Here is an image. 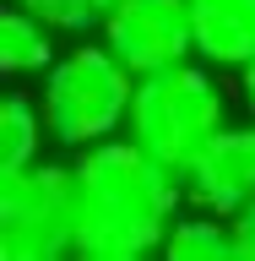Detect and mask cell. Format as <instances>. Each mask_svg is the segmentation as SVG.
<instances>
[{"instance_id": "5", "label": "cell", "mask_w": 255, "mask_h": 261, "mask_svg": "<svg viewBox=\"0 0 255 261\" xmlns=\"http://www.w3.org/2000/svg\"><path fill=\"white\" fill-rule=\"evenodd\" d=\"M103 44L136 71L152 76L163 65L195 60V16L190 0H114L98 16Z\"/></svg>"}, {"instance_id": "4", "label": "cell", "mask_w": 255, "mask_h": 261, "mask_svg": "<svg viewBox=\"0 0 255 261\" xmlns=\"http://www.w3.org/2000/svg\"><path fill=\"white\" fill-rule=\"evenodd\" d=\"M0 256L65 261L76 256V174L71 163H27L0 174Z\"/></svg>"}, {"instance_id": "3", "label": "cell", "mask_w": 255, "mask_h": 261, "mask_svg": "<svg viewBox=\"0 0 255 261\" xmlns=\"http://www.w3.org/2000/svg\"><path fill=\"white\" fill-rule=\"evenodd\" d=\"M130 98H136V71H130L109 44H76L71 55L44 71L38 87V109L49 120V136L65 152L120 136L130 120Z\"/></svg>"}, {"instance_id": "10", "label": "cell", "mask_w": 255, "mask_h": 261, "mask_svg": "<svg viewBox=\"0 0 255 261\" xmlns=\"http://www.w3.org/2000/svg\"><path fill=\"white\" fill-rule=\"evenodd\" d=\"M163 256L168 261H239V245H234V223L223 212L190 207L179 212L168 240H163Z\"/></svg>"}, {"instance_id": "2", "label": "cell", "mask_w": 255, "mask_h": 261, "mask_svg": "<svg viewBox=\"0 0 255 261\" xmlns=\"http://www.w3.org/2000/svg\"><path fill=\"white\" fill-rule=\"evenodd\" d=\"M223 125H228V87L217 82V65H207L201 55L163 65L152 76H136L125 136L141 142L174 174H185Z\"/></svg>"}, {"instance_id": "7", "label": "cell", "mask_w": 255, "mask_h": 261, "mask_svg": "<svg viewBox=\"0 0 255 261\" xmlns=\"http://www.w3.org/2000/svg\"><path fill=\"white\" fill-rule=\"evenodd\" d=\"M195 55L217 71H239L255 60V0H190Z\"/></svg>"}, {"instance_id": "12", "label": "cell", "mask_w": 255, "mask_h": 261, "mask_svg": "<svg viewBox=\"0 0 255 261\" xmlns=\"http://www.w3.org/2000/svg\"><path fill=\"white\" fill-rule=\"evenodd\" d=\"M234 245H239V261H255V201H244L234 218Z\"/></svg>"}, {"instance_id": "13", "label": "cell", "mask_w": 255, "mask_h": 261, "mask_svg": "<svg viewBox=\"0 0 255 261\" xmlns=\"http://www.w3.org/2000/svg\"><path fill=\"white\" fill-rule=\"evenodd\" d=\"M239 98H244V109L255 114V60H250V65H239Z\"/></svg>"}, {"instance_id": "1", "label": "cell", "mask_w": 255, "mask_h": 261, "mask_svg": "<svg viewBox=\"0 0 255 261\" xmlns=\"http://www.w3.org/2000/svg\"><path fill=\"white\" fill-rule=\"evenodd\" d=\"M76 174V256L81 261H141L163 256V240L185 207V174L158 163L130 136L71 152Z\"/></svg>"}, {"instance_id": "9", "label": "cell", "mask_w": 255, "mask_h": 261, "mask_svg": "<svg viewBox=\"0 0 255 261\" xmlns=\"http://www.w3.org/2000/svg\"><path fill=\"white\" fill-rule=\"evenodd\" d=\"M49 142L54 136H49V120L38 109V98H27V93L0 98V174H16V169L38 163Z\"/></svg>"}, {"instance_id": "14", "label": "cell", "mask_w": 255, "mask_h": 261, "mask_svg": "<svg viewBox=\"0 0 255 261\" xmlns=\"http://www.w3.org/2000/svg\"><path fill=\"white\" fill-rule=\"evenodd\" d=\"M98 6H114V0H98Z\"/></svg>"}, {"instance_id": "6", "label": "cell", "mask_w": 255, "mask_h": 261, "mask_svg": "<svg viewBox=\"0 0 255 261\" xmlns=\"http://www.w3.org/2000/svg\"><path fill=\"white\" fill-rule=\"evenodd\" d=\"M185 201L223 212V218H234L244 201H255V114L239 125L228 120L201 147V158L185 169Z\"/></svg>"}, {"instance_id": "8", "label": "cell", "mask_w": 255, "mask_h": 261, "mask_svg": "<svg viewBox=\"0 0 255 261\" xmlns=\"http://www.w3.org/2000/svg\"><path fill=\"white\" fill-rule=\"evenodd\" d=\"M54 33L44 16H33L27 6H16L6 0V11H0V71L6 76H44L49 65L60 60V49H54Z\"/></svg>"}, {"instance_id": "11", "label": "cell", "mask_w": 255, "mask_h": 261, "mask_svg": "<svg viewBox=\"0 0 255 261\" xmlns=\"http://www.w3.org/2000/svg\"><path fill=\"white\" fill-rule=\"evenodd\" d=\"M16 6H27L33 16H44L49 28H60V33H87L103 16L98 0H16Z\"/></svg>"}]
</instances>
